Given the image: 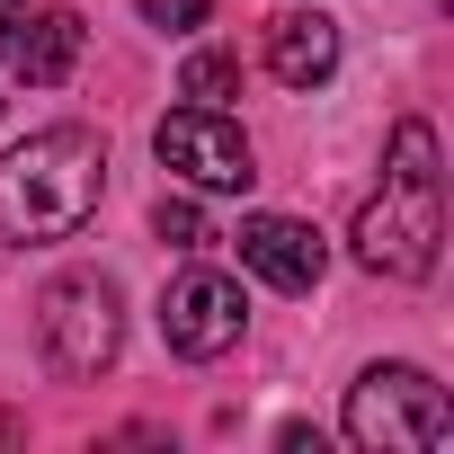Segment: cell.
I'll list each match as a JSON object with an SVG mask.
<instances>
[{
    "instance_id": "30bf717a",
    "label": "cell",
    "mask_w": 454,
    "mask_h": 454,
    "mask_svg": "<svg viewBox=\"0 0 454 454\" xmlns=\"http://www.w3.org/2000/svg\"><path fill=\"white\" fill-rule=\"evenodd\" d=\"M241 90V63L232 54H187V72H178V98H196V107H223Z\"/></svg>"
},
{
    "instance_id": "4fadbf2b",
    "label": "cell",
    "mask_w": 454,
    "mask_h": 454,
    "mask_svg": "<svg viewBox=\"0 0 454 454\" xmlns=\"http://www.w3.org/2000/svg\"><path fill=\"white\" fill-rule=\"evenodd\" d=\"M19 27H27V10H19V0H0V54L19 45Z\"/></svg>"
},
{
    "instance_id": "7a4b0ae2",
    "label": "cell",
    "mask_w": 454,
    "mask_h": 454,
    "mask_svg": "<svg viewBox=\"0 0 454 454\" xmlns=\"http://www.w3.org/2000/svg\"><path fill=\"white\" fill-rule=\"evenodd\" d=\"M436 241H445V169H436V125L427 116H401L392 125V169H383V196H365L356 214V259L374 277H401L419 286L436 268Z\"/></svg>"
},
{
    "instance_id": "277c9868",
    "label": "cell",
    "mask_w": 454,
    "mask_h": 454,
    "mask_svg": "<svg viewBox=\"0 0 454 454\" xmlns=\"http://www.w3.org/2000/svg\"><path fill=\"white\" fill-rule=\"evenodd\" d=\"M36 339H45V365L63 383H90L116 365L125 348V312H116V286L107 277H63L45 303H36Z\"/></svg>"
},
{
    "instance_id": "ba28073f",
    "label": "cell",
    "mask_w": 454,
    "mask_h": 454,
    "mask_svg": "<svg viewBox=\"0 0 454 454\" xmlns=\"http://www.w3.org/2000/svg\"><path fill=\"white\" fill-rule=\"evenodd\" d=\"M268 72H277L286 90H321V81L339 72V19H321V10L268 19Z\"/></svg>"
},
{
    "instance_id": "6da1fadb",
    "label": "cell",
    "mask_w": 454,
    "mask_h": 454,
    "mask_svg": "<svg viewBox=\"0 0 454 454\" xmlns=\"http://www.w3.org/2000/svg\"><path fill=\"white\" fill-rule=\"evenodd\" d=\"M107 196V143L90 125H45L0 160V241L10 250H54Z\"/></svg>"
},
{
    "instance_id": "8992f818",
    "label": "cell",
    "mask_w": 454,
    "mask_h": 454,
    "mask_svg": "<svg viewBox=\"0 0 454 454\" xmlns=\"http://www.w3.org/2000/svg\"><path fill=\"white\" fill-rule=\"evenodd\" d=\"M241 321H250V303H241V286L223 277V268H187L169 294H160V339L178 348V356H223L241 339Z\"/></svg>"
},
{
    "instance_id": "7c38bea8",
    "label": "cell",
    "mask_w": 454,
    "mask_h": 454,
    "mask_svg": "<svg viewBox=\"0 0 454 454\" xmlns=\"http://www.w3.org/2000/svg\"><path fill=\"white\" fill-rule=\"evenodd\" d=\"M205 19H214V0H152V27H178V36H187V27H205Z\"/></svg>"
},
{
    "instance_id": "52a82bcc",
    "label": "cell",
    "mask_w": 454,
    "mask_h": 454,
    "mask_svg": "<svg viewBox=\"0 0 454 454\" xmlns=\"http://www.w3.org/2000/svg\"><path fill=\"white\" fill-rule=\"evenodd\" d=\"M232 241H241V268H259L277 294H312L321 268H330L321 232H312V223H294V214H250Z\"/></svg>"
},
{
    "instance_id": "9c48e42d",
    "label": "cell",
    "mask_w": 454,
    "mask_h": 454,
    "mask_svg": "<svg viewBox=\"0 0 454 454\" xmlns=\"http://www.w3.org/2000/svg\"><path fill=\"white\" fill-rule=\"evenodd\" d=\"M72 54H81V19H72V10H45V19L10 45V63L27 72V90H54V81L72 72Z\"/></svg>"
},
{
    "instance_id": "3957f363",
    "label": "cell",
    "mask_w": 454,
    "mask_h": 454,
    "mask_svg": "<svg viewBox=\"0 0 454 454\" xmlns=\"http://www.w3.org/2000/svg\"><path fill=\"white\" fill-rule=\"evenodd\" d=\"M348 436L365 454H436L454 436V410L419 365H374L348 383Z\"/></svg>"
},
{
    "instance_id": "5b68a950",
    "label": "cell",
    "mask_w": 454,
    "mask_h": 454,
    "mask_svg": "<svg viewBox=\"0 0 454 454\" xmlns=\"http://www.w3.org/2000/svg\"><path fill=\"white\" fill-rule=\"evenodd\" d=\"M152 152H160L187 187H205V196H241V187L259 178L250 134L223 116V107H178V116H160V125H152Z\"/></svg>"
},
{
    "instance_id": "8fae6325",
    "label": "cell",
    "mask_w": 454,
    "mask_h": 454,
    "mask_svg": "<svg viewBox=\"0 0 454 454\" xmlns=\"http://www.w3.org/2000/svg\"><path fill=\"white\" fill-rule=\"evenodd\" d=\"M152 232H160L169 250H205V214H196L187 196H160V205H152Z\"/></svg>"
}]
</instances>
